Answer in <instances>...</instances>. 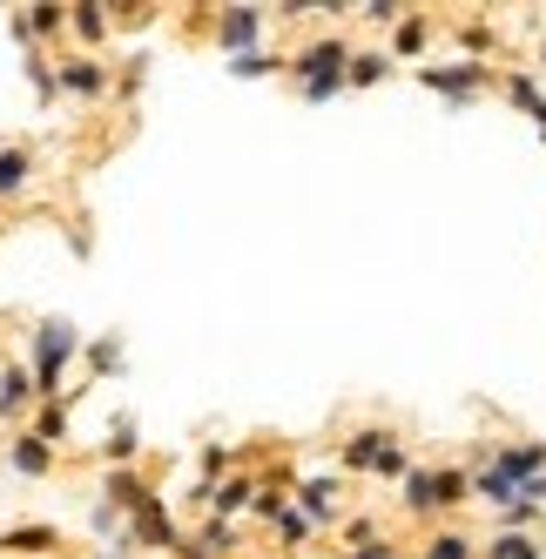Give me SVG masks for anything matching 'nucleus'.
Segmentation results:
<instances>
[{
  "instance_id": "f257e3e1",
  "label": "nucleus",
  "mask_w": 546,
  "mask_h": 559,
  "mask_svg": "<svg viewBox=\"0 0 546 559\" xmlns=\"http://www.w3.org/2000/svg\"><path fill=\"white\" fill-rule=\"evenodd\" d=\"M465 499H473V472H459V465H412L405 472V512L412 519H439Z\"/></svg>"
},
{
  "instance_id": "f03ea898",
  "label": "nucleus",
  "mask_w": 546,
  "mask_h": 559,
  "mask_svg": "<svg viewBox=\"0 0 546 559\" xmlns=\"http://www.w3.org/2000/svg\"><path fill=\"white\" fill-rule=\"evenodd\" d=\"M344 68H351V48L337 41V34H324V41H310V48L290 61V74H297L304 102H331V95L344 88Z\"/></svg>"
},
{
  "instance_id": "7ed1b4c3",
  "label": "nucleus",
  "mask_w": 546,
  "mask_h": 559,
  "mask_svg": "<svg viewBox=\"0 0 546 559\" xmlns=\"http://www.w3.org/2000/svg\"><path fill=\"white\" fill-rule=\"evenodd\" d=\"M344 465H351V472L405 478V472H412V452H405V438H392V431H351V438H344Z\"/></svg>"
},
{
  "instance_id": "20e7f679",
  "label": "nucleus",
  "mask_w": 546,
  "mask_h": 559,
  "mask_svg": "<svg viewBox=\"0 0 546 559\" xmlns=\"http://www.w3.org/2000/svg\"><path fill=\"white\" fill-rule=\"evenodd\" d=\"M418 82L439 88V95H452V102H473V95L492 82V74H486L479 61H452V68H418Z\"/></svg>"
},
{
  "instance_id": "39448f33",
  "label": "nucleus",
  "mask_w": 546,
  "mask_h": 559,
  "mask_svg": "<svg viewBox=\"0 0 546 559\" xmlns=\"http://www.w3.org/2000/svg\"><path fill=\"white\" fill-rule=\"evenodd\" d=\"M216 34H223V48H237V55H250V41H257V34H263V8H223Z\"/></svg>"
},
{
  "instance_id": "423d86ee",
  "label": "nucleus",
  "mask_w": 546,
  "mask_h": 559,
  "mask_svg": "<svg viewBox=\"0 0 546 559\" xmlns=\"http://www.w3.org/2000/svg\"><path fill=\"white\" fill-rule=\"evenodd\" d=\"M384 74H392V55H384V48H365V55H351V68H344V88H378Z\"/></svg>"
},
{
  "instance_id": "0eeeda50",
  "label": "nucleus",
  "mask_w": 546,
  "mask_h": 559,
  "mask_svg": "<svg viewBox=\"0 0 546 559\" xmlns=\"http://www.w3.org/2000/svg\"><path fill=\"white\" fill-rule=\"evenodd\" d=\"M102 82H108V74H102V61H95V55H68V61H61V88H68V95H74V88L95 95Z\"/></svg>"
},
{
  "instance_id": "6e6552de",
  "label": "nucleus",
  "mask_w": 546,
  "mask_h": 559,
  "mask_svg": "<svg viewBox=\"0 0 546 559\" xmlns=\"http://www.w3.org/2000/svg\"><path fill=\"white\" fill-rule=\"evenodd\" d=\"M506 102H520L533 122H539V135H546V95H539V82L533 74H506Z\"/></svg>"
},
{
  "instance_id": "1a4fd4ad",
  "label": "nucleus",
  "mask_w": 546,
  "mask_h": 559,
  "mask_svg": "<svg viewBox=\"0 0 546 559\" xmlns=\"http://www.w3.org/2000/svg\"><path fill=\"white\" fill-rule=\"evenodd\" d=\"M418 559H479V546H473V539H465L459 526H446V533H432V546H425Z\"/></svg>"
},
{
  "instance_id": "9d476101",
  "label": "nucleus",
  "mask_w": 546,
  "mask_h": 559,
  "mask_svg": "<svg viewBox=\"0 0 546 559\" xmlns=\"http://www.w3.org/2000/svg\"><path fill=\"white\" fill-rule=\"evenodd\" d=\"M425 41H432V21H425V14H405V21H399V41H392V61H399V55H418Z\"/></svg>"
},
{
  "instance_id": "9b49d317",
  "label": "nucleus",
  "mask_w": 546,
  "mask_h": 559,
  "mask_svg": "<svg viewBox=\"0 0 546 559\" xmlns=\"http://www.w3.org/2000/svg\"><path fill=\"white\" fill-rule=\"evenodd\" d=\"M479 559H539V546H533L526 533H499V539H492Z\"/></svg>"
},
{
  "instance_id": "f8f14e48",
  "label": "nucleus",
  "mask_w": 546,
  "mask_h": 559,
  "mask_svg": "<svg viewBox=\"0 0 546 559\" xmlns=\"http://www.w3.org/2000/svg\"><path fill=\"white\" fill-rule=\"evenodd\" d=\"M68 350H74V337H68L61 324H48V331H41V371H48V384H55V365H61Z\"/></svg>"
},
{
  "instance_id": "ddd939ff",
  "label": "nucleus",
  "mask_w": 546,
  "mask_h": 559,
  "mask_svg": "<svg viewBox=\"0 0 546 559\" xmlns=\"http://www.w3.org/2000/svg\"><path fill=\"white\" fill-rule=\"evenodd\" d=\"M244 506H257V486H250V478H237V486L216 492V512H244Z\"/></svg>"
},
{
  "instance_id": "4468645a",
  "label": "nucleus",
  "mask_w": 546,
  "mask_h": 559,
  "mask_svg": "<svg viewBox=\"0 0 546 559\" xmlns=\"http://www.w3.org/2000/svg\"><path fill=\"white\" fill-rule=\"evenodd\" d=\"M14 465H21V472H48V452H41V438H21V445H14Z\"/></svg>"
},
{
  "instance_id": "2eb2a0df",
  "label": "nucleus",
  "mask_w": 546,
  "mask_h": 559,
  "mask_svg": "<svg viewBox=\"0 0 546 559\" xmlns=\"http://www.w3.org/2000/svg\"><path fill=\"white\" fill-rule=\"evenodd\" d=\"M358 14H365L371 27H399V21H405L412 8H392V0H371V8H358Z\"/></svg>"
},
{
  "instance_id": "dca6fc26",
  "label": "nucleus",
  "mask_w": 546,
  "mask_h": 559,
  "mask_svg": "<svg viewBox=\"0 0 546 559\" xmlns=\"http://www.w3.org/2000/svg\"><path fill=\"white\" fill-rule=\"evenodd\" d=\"M277 533L297 546V539H310V519H304V506H284V519H277Z\"/></svg>"
},
{
  "instance_id": "f3484780",
  "label": "nucleus",
  "mask_w": 546,
  "mask_h": 559,
  "mask_svg": "<svg viewBox=\"0 0 546 559\" xmlns=\"http://www.w3.org/2000/svg\"><path fill=\"white\" fill-rule=\"evenodd\" d=\"M27 182V155H0V189H21Z\"/></svg>"
},
{
  "instance_id": "a211bd4d",
  "label": "nucleus",
  "mask_w": 546,
  "mask_h": 559,
  "mask_svg": "<svg viewBox=\"0 0 546 559\" xmlns=\"http://www.w3.org/2000/svg\"><path fill=\"white\" fill-rule=\"evenodd\" d=\"M61 27V8H27V34H55Z\"/></svg>"
},
{
  "instance_id": "6ab92c4d",
  "label": "nucleus",
  "mask_w": 546,
  "mask_h": 559,
  "mask_svg": "<svg viewBox=\"0 0 546 559\" xmlns=\"http://www.w3.org/2000/svg\"><path fill=\"white\" fill-rule=\"evenodd\" d=\"M344 559H399V546L392 539H371V546H351Z\"/></svg>"
},
{
  "instance_id": "aec40b11",
  "label": "nucleus",
  "mask_w": 546,
  "mask_h": 559,
  "mask_svg": "<svg viewBox=\"0 0 546 559\" xmlns=\"http://www.w3.org/2000/svg\"><path fill=\"white\" fill-rule=\"evenodd\" d=\"M270 68H277V61L257 55V48H250V55H237V74H270Z\"/></svg>"
}]
</instances>
